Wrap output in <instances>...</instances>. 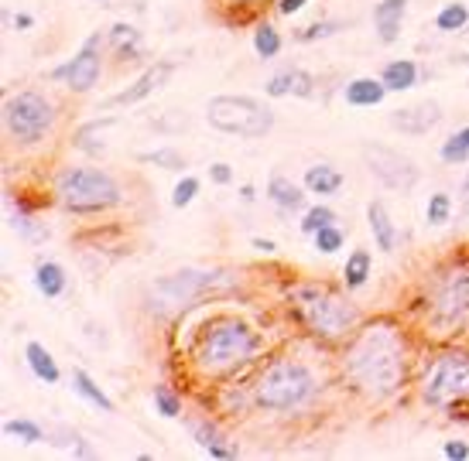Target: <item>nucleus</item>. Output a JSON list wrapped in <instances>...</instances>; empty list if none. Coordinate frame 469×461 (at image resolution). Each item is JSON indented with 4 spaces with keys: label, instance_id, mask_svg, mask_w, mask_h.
Masks as SVG:
<instances>
[{
    "label": "nucleus",
    "instance_id": "nucleus-6",
    "mask_svg": "<svg viewBox=\"0 0 469 461\" xmlns=\"http://www.w3.org/2000/svg\"><path fill=\"white\" fill-rule=\"evenodd\" d=\"M294 301H298V314H302L322 339H339V335H346V331L356 325V307H353L346 298H339L336 290L305 284V288L294 294Z\"/></svg>",
    "mask_w": 469,
    "mask_h": 461
},
{
    "label": "nucleus",
    "instance_id": "nucleus-30",
    "mask_svg": "<svg viewBox=\"0 0 469 461\" xmlns=\"http://www.w3.org/2000/svg\"><path fill=\"white\" fill-rule=\"evenodd\" d=\"M442 161L446 164H466L469 161V140H466V134L459 130V134H452L446 144H442Z\"/></svg>",
    "mask_w": 469,
    "mask_h": 461
},
{
    "label": "nucleus",
    "instance_id": "nucleus-12",
    "mask_svg": "<svg viewBox=\"0 0 469 461\" xmlns=\"http://www.w3.org/2000/svg\"><path fill=\"white\" fill-rule=\"evenodd\" d=\"M172 69H175L172 62H155L151 69H144V72H141V79H137L131 89L117 93V96L107 103V106H134V103H141V99H148L151 93H158V89L168 82Z\"/></svg>",
    "mask_w": 469,
    "mask_h": 461
},
{
    "label": "nucleus",
    "instance_id": "nucleus-13",
    "mask_svg": "<svg viewBox=\"0 0 469 461\" xmlns=\"http://www.w3.org/2000/svg\"><path fill=\"white\" fill-rule=\"evenodd\" d=\"M439 120H442V110H439V103H431V99L411 106V110H397V113L391 116V123L401 134H425Z\"/></svg>",
    "mask_w": 469,
    "mask_h": 461
},
{
    "label": "nucleus",
    "instance_id": "nucleus-44",
    "mask_svg": "<svg viewBox=\"0 0 469 461\" xmlns=\"http://www.w3.org/2000/svg\"><path fill=\"white\" fill-rule=\"evenodd\" d=\"M31 24H35V21L28 18V14H18V28H31Z\"/></svg>",
    "mask_w": 469,
    "mask_h": 461
},
{
    "label": "nucleus",
    "instance_id": "nucleus-43",
    "mask_svg": "<svg viewBox=\"0 0 469 461\" xmlns=\"http://www.w3.org/2000/svg\"><path fill=\"white\" fill-rule=\"evenodd\" d=\"M254 247L260 253H274V250H277V243H271V239H254Z\"/></svg>",
    "mask_w": 469,
    "mask_h": 461
},
{
    "label": "nucleus",
    "instance_id": "nucleus-18",
    "mask_svg": "<svg viewBox=\"0 0 469 461\" xmlns=\"http://www.w3.org/2000/svg\"><path fill=\"white\" fill-rule=\"evenodd\" d=\"M384 93H388L384 79H353L346 86V103L350 106H377V103H384Z\"/></svg>",
    "mask_w": 469,
    "mask_h": 461
},
{
    "label": "nucleus",
    "instance_id": "nucleus-2",
    "mask_svg": "<svg viewBox=\"0 0 469 461\" xmlns=\"http://www.w3.org/2000/svg\"><path fill=\"white\" fill-rule=\"evenodd\" d=\"M260 348L257 331L243 318H216L199 331L192 359L206 376H226L251 363Z\"/></svg>",
    "mask_w": 469,
    "mask_h": 461
},
{
    "label": "nucleus",
    "instance_id": "nucleus-35",
    "mask_svg": "<svg viewBox=\"0 0 469 461\" xmlns=\"http://www.w3.org/2000/svg\"><path fill=\"white\" fill-rule=\"evenodd\" d=\"M312 239H315V250H319V253H329V256H333V253L343 247V230H336V226H326V230L315 232Z\"/></svg>",
    "mask_w": 469,
    "mask_h": 461
},
{
    "label": "nucleus",
    "instance_id": "nucleus-3",
    "mask_svg": "<svg viewBox=\"0 0 469 461\" xmlns=\"http://www.w3.org/2000/svg\"><path fill=\"white\" fill-rule=\"evenodd\" d=\"M312 397L315 380L302 363L277 359L257 380V404L268 407V410H294V407H305Z\"/></svg>",
    "mask_w": 469,
    "mask_h": 461
},
{
    "label": "nucleus",
    "instance_id": "nucleus-7",
    "mask_svg": "<svg viewBox=\"0 0 469 461\" xmlns=\"http://www.w3.org/2000/svg\"><path fill=\"white\" fill-rule=\"evenodd\" d=\"M52 123H55V106L35 89L4 99V127L18 144H38L52 130Z\"/></svg>",
    "mask_w": 469,
    "mask_h": 461
},
{
    "label": "nucleus",
    "instance_id": "nucleus-24",
    "mask_svg": "<svg viewBox=\"0 0 469 461\" xmlns=\"http://www.w3.org/2000/svg\"><path fill=\"white\" fill-rule=\"evenodd\" d=\"M72 386H76L79 397H86V400H90L93 407H99V410H114V400H110V397L99 390L97 380H93L86 369H76V373H72Z\"/></svg>",
    "mask_w": 469,
    "mask_h": 461
},
{
    "label": "nucleus",
    "instance_id": "nucleus-20",
    "mask_svg": "<svg viewBox=\"0 0 469 461\" xmlns=\"http://www.w3.org/2000/svg\"><path fill=\"white\" fill-rule=\"evenodd\" d=\"M305 189L312 195H336L343 189V174L336 172L333 164H312L305 172Z\"/></svg>",
    "mask_w": 469,
    "mask_h": 461
},
{
    "label": "nucleus",
    "instance_id": "nucleus-29",
    "mask_svg": "<svg viewBox=\"0 0 469 461\" xmlns=\"http://www.w3.org/2000/svg\"><path fill=\"white\" fill-rule=\"evenodd\" d=\"M333 222H336V215L329 205H312V209L302 215V232H305V236H315V232L333 226Z\"/></svg>",
    "mask_w": 469,
    "mask_h": 461
},
{
    "label": "nucleus",
    "instance_id": "nucleus-8",
    "mask_svg": "<svg viewBox=\"0 0 469 461\" xmlns=\"http://www.w3.org/2000/svg\"><path fill=\"white\" fill-rule=\"evenodd\" d=\"M363 164L371 168V174L377 181H384L394 192H408V189L418 185V178H422L418 164L411 161L408 154L394 151L388 144H377V140H367V144H363Z\"/></svg>",
    "mask_w": 469,
    "mask_h": 461
},
{
    "label": "nucleus",
    "instance_id": "nucleus-33",
    "mask_svg": "<svg viewBox=\"0 0 469 461\" xmlns=\"http://www.w3.org/2000/svg\"><path fill=\"white\" fill-rule=\"evenodd\" d=\"M141 161H148V164H161L165 172H182V168H185V157H182L178 151H172V147H165V151L141 154Z\"/></svg>",
    "mask_w": 469,
    "mask_h": 461
},
{
    "label": "nucleus",
    "instance_id": "nucleus-11",
    "mask_svg": "<svg viewBox=\"0 0 469 461\" xmlns=\"http://www.w3.org/2000/svg\"><path fill=\"white\" fill-rule=\"evenodd\" d=\"M435 314L442 322H459L469 314V273H449L435 288Z\"/></svg>",
    "mask_w": 469,
    "mask_h": 461
},
{
    "label": "nucleus",
    "instance_id": "nucleus-38",
    "mask_svg": "<svg viewBox=\"0 0 469 461\" xmlns=\"http://www.w3.org/2000/svg\"><path fill=\"white\" fill-rule=\"evenodd\" d=\"M336 28V21H329V24H312L309 31H298V41H315V38H326V35H333Z\"/></svg>",
    "mask_w": 469,
    "mask_h": 461
},
{
    "label": "nucleus",
    "instance_id": "nucleus-19",
    "mask_svg": "<svg viewBox=\"0 0 469 461\" xmlns=\"http://www.w3.org/2000/svg\"><path fill=\"white\" fill-rule=\"evenodd\" d=\"M24 359H28V365H31V373L38 376L41 383H59V363L52 359V352L41 346V342H28V348H24Z\"/></svg>",
    "mask_w": 469,
    "mask_h": 461
},
{
    "label": "nucleus",
    "instance_id": "nucleus-40",
    "mask_svg": "<svg viewBox=\"0 0 469 461\" xmlns=\"http://www.w3.org/2000/svg\"><path fill=\"white\" fill-rule=\"evenodd\" d=\"M446 458H452V461L469 458V444L466 441H449L446 444Z\"/></svg>",
    "mask_w": 469,
    "mask_h": 461
},
{
    "label": "nucleus",
    "instance_id": "nucleus-39",
    "mask_svg": "<svg viewBox=\"0 0 469 461\" xmlns=\"http://www.w3.org/2000/svg\"><path fill=\"white\" fill-rule=\"evenodd\" d=\"M209 178H213L216 185H230V181H234V168H230V164H213V168H209Z\"/></svg>",
    "mask_w": 469,
    "mask_h": 461
},
{
    "label": "nucleus",
    "instance_id": "nucleus-42",
    "mask_svg": "<svg viewBox=\"0 0 469 461\" xmlns=\"http://www.w3.org/2000/svg\"><path fill=\"white\" fill-rule=\"evenodd\" d=\"M209 455H213V458H234V451H230V448H223V444L209 448Z\"/></svg>",
    "mask_w": 469,
    "mask_h": 461
},
{
    "label": "nucleus",
    "instance_id": "nucleus-5",
    "mask_svg": "<svg viewBox=\"0 0 469 461\" xmlns=\"http://www.w3.org/2000/svg\"><path fill=\"white\" fill-rule=\"evenodd\" d=\"M206 123L219 134L264 137L271 134L274 113L251 96H213L206 103Z\"/></svg>",
    "mask_w": 469,
    "mask_h": 461
},
{
    "label": "nucleus",
    "instance_id": "nucleus-4",
    "mask_svg": "<svg viewBox=\"0 0 469 461\" xmlns=\"http://www.w3.org/2000/svg\"><path fill=\"white\" fill-rule=\"evenodd\" d=\"M55 192H59V202L69 212H99L120 202L117 178H110L99 168H69V172H62L59 181H55Z\"/></svg>",
    "mask_w": 469,
    "mask_h": 461
},
{
    "label": "nucleus",
    "instance_id": "nucleus-21",
    "mask_svg": "<svg viewBox=\"0 0 469 461\" xmlns=\"http://www.w3.org/2000/svg\"><path fill=\"white\" fill-rule=\"evenodd\" d=\"M268 195H271L274 205H281V209H302L305 205V195H302V189L294 185V181H288L285 174H271V181H268Z\"/></svg>",
    "mask_w": 469,
    "mask_h": 461
},
{
    "label": "nucleus",
    "instance_id": "nucleus-9",
    "mask_svg": "<svg viewBox=\"0 0 469 461\" xmlns=\"http://www.w3.org/2000/svg\"><path fill=\"white\" fill-rule=\"evenodd\" d=\"M469 393V356H439L425 376V400L431 407L456 404Z\"/></svg>",
    "mask_w": 469,
    "mask_h": 461
},
{
    "label": "nucleus",
    "instance_id": "nucleus-47",
    "mask_svg": "<svg viewBox=\"0 0 469 461\" xmlns=\"http://www.w3.org/2000/svg\"><path fill=\"white\" fill-rule=\"evenodd\" d=\"M230 4H247V0H230Z\"/></svg>",
    "mask_w": 469,
    "mask_h": 461
},
{
    "label": "nucleus",
    "instance_id": "nucleus-23",
    "mask_svg": "<svg viewBox=\"0 0 469 461\" xmlns=\"http://www.w3.org/2000/svg\"><path fill=\"white\" fill-rule=\"evenodd\" d=\"M35 288H38L45 298H59L62 290H65V270H62L55 260L38 264V270H35Z\"/></svg>",
    "mask_w": 469,
    "mask_h": 461
},
{
    "label": "nucleus",
    "instance_id": "nucleus-10",
    "mask_svg": "<svg viewBox=\"0 0 469 461\" xmlns=\"http://www.w3.org/2000/svg\"><path fill=\"white\" fill-rule=\"evenodd\" d=\"M99 72H103V58H99V38L93 35L65 65H59V69L52 72V79L65 82L72 93H86V89L97 86Z\"/></svg>",
    "mask_w": 469,
    "mask_h": 461
},
{
    "label": "nucleus",
    "instance_id": "nucleus-28",
    "mask_svg": "<svg viewBox=\"0 0 469 461\" xmlns=\"http://www.w3.org/2000/svg\"><path fill=\"white\" fill-rule=\"evenodd\" d=\"M254 52L260 58H274L277 52H281V35L274 31L271 24H260L254 31Z\"/></svg>",
    "mask_w": 469,
    "mask_h": 461
},
{
    "label": "nucleus",
    "instance_id": "nucleus-46",
    "mask_svg": "<svg viewBox=\"0 0 469 461\" xmlns=\"http://www.w3.org/2000/svg\"><path fill=\"white\" fill-rule=\"evenodd\" d=\"M463 134H466V140H469V127H463Z\"/></svg>",
    "mask_w": 469,
    "mask_h": 461
},
{
    "label": "nucleus",
    "instance_id": "nucleus-1",
    "mask_svg": "<svg viewBox=\"0 0 469 461\" xmlns=\"http://www.w3.org/2000/svg\"><path fill=\"white\" fill-rule=\"evenodd\" d=\"M353 383H360L367 393L391 397L405 380V342L391 325L367 328L346 356Z\"/></svg>",
    "mask_w": 469,
    "mask_h": 461
},
{
    "label": "nucleus",
    "instance_id": "nucleus-32",
    "mask_svg": "<svg viewBox=\"0 0 469 461\" xmlns=\"http://www.w3.org/2000/svg\"><path fill=\"white\" fill-rule=\"evenodd\" d=\"M4 434H11V438H21L24 444H38L45 434H41V427L35 421H21V417H14V421L4 423Z\"/></svg>",
    "mask_w": 469,
    "mask_h": 461
},
{
    "label": "nucleus",
    "instance_id": "nucleus-31",
    "mask_svg": "<svg viewBox=\"0 0 469 461\" xmlns=\"http://www.w3.org/2000/svg\"><path fill=\"white\" fill-rule=\"evenodd\" d=\"M425 219L431 226H446L452 219V198L446 192H435L429 198V209H425Z\"/></svg>",
    "mask_w": 469,
    "mask_h": 461
},
{
    "label": "nucleus",
    "instance_id": "nucleus-36",
    "mask_svg": "<svg viewBox=\"0 0 469 461\" xmlns=\"http://www.w3.org/2000/svg\"><path fill=\"white\" fill-rule=\"evenodd\" d=\"M196 195H199V178H182L175 185V192H172V205H175V209H185Z\"/></svg>",
    "mask_w": 469,
    "mask_h": 461
},
{
    "label": "nucleus",
    "instance_id": "nucleus-15",
    "mask_svg": "<svg viewBox=\"0 0 469 461\" xmlns=\"http://www.w3.org/2000/svg\"><path fill=\"white\" fill-rule=\"evenodd\" d=\"M405 11H408V0H384V4H377L373 24H377V38L384 41V45H394V41L401 38Z\"/></svg>",
    "mask_w": 469,
    "mask_h": 461
},
{
    "label": "nucleus",
    "instance_id": "nucleus-14",
    "mask_svg": "<svg viewBox=\"0 0 469 461\" xmlns=\"http://www.w3.org/2000/svg\"><path fill=\"white\" fill-rule=\"evenodd\" d=\"M213 284V273H196V270H185V273H175L168 281H161L158 290L161 294H172V307H182L189 298H196L199 290H206Z\"/></svg>",
    "mask_w": 469,
    "mask_h": 461
},
{
    "label": "nucleus",
    "instance_id": "nucleus-26",
    "mask_svg": "<svg viewBox=\"0 0 469 461\" xmlns=\"http://www.w3.org/2000/svg\"><path fill=\"white\" fill-rule=\"evenodd\" d=\"M137 48H141V35H137L131 24H114L110 28V52H117V55H134Z\"/></svg>",
    "mask_w": 469,
    "mask_h": 461
},
{
    "label": "nucleus",
    "instance_id": "nucleus-34",
    "mask_svg": "<svg viewBox=\"0 0 469 461\" xmlns=\"http://www.w3.org/2000/svg\"><path fill=\"white\" fill-rule=\"evenodd\" d=\"M155 407L161 417H178V414H182V400H178L168 386H155Z\"/></svg>",
    "mask_w": 469,
    "mask_h": 461
},
{
    "label": "nucleus",
    "instance_id": "nucleus-45",
    "mask_svg": "<svg viewBox=\"0 0 469 461\" xmlns=\"http://www.w3.org/2000/svg\"><path fill=\"white\" fill-rule=\"evenodd\" d=\"M463 192H466V212H469V178L463 181Z\"/></svg>",
    "mask_w": 469,
    "mask_h": 461
},
{
    "label": "nucleus",
    "instance_id": "nucleus-17",
    "mask_svg": "<svg viewBox=\"0 0 469 461\" xmlns=\"http://www.w3.org/2000/svg\"><path fill=\"white\" fill-rule=\"evenodd\" d=\"M380 79H384V86H388L391 93H405V89H411V86L418 82V65H414L411 58H394V62L384 65Z\"/></svg>",
    "mask_w": 469,
    "mask_h": 461
},
{
    "label": "nucleus",
    "instance_id": "nucleus-16",
    "mask_svg": "<svg viewBox=\"0 0 469 461\" xmlns=\"http://www.w3.org/2000/svg\"><path fill=\"white\" fill-rule=\"evenodd\" d=\"M268 93L271 96H312V76L298 69L277 72L274 79H268Z\"/></svg>",
    "mask_w": 469,
    "mask_h": 461
},
{
    "label": "nucleus",
    "instance_id": "nucleus-25",
    "mask_svg": "<svg viewBox=\"0 0 469 461\" xmlns=\"http://www.w3.org/2000/svg\"><path fill=\"white\" fill-rule=\"evenodd\" d=\"M343 277H346V288H353V290L363 288V284H367V277H371V253H367V250L350 253Z\"/></svg>",
    "mask_w": 469,
    "mask_h": 461
},
{
    "label": "nucleus",
    "instance_id": "nucleus-27",
    "mask_svg": "<svg viewBox=\"0 0 469 461\" xmlns=\"http://www.w3.org/2000/svg\"><path fill=\"white\" fill-rule=\"evenodd\" d=\"M466 21H469L466 4H446V7L439 11L435 24H439V31H459V28H466Z\"/></svg>",
    "mask_w": 469,
    "mask_h": 461
},
{
    "label": "nucleus",
    "instance_id": "nucleus-41",
    "mask_svg": "<svg viewBox=\"0 0 469 461\" xmlns=\"http://www.w3.org/2000/svg\"><path fill=\"white\" fill-rule=\"evenodd\" d=\"M305 4H309V0H281L277 11H281V14H294V11H302Z\"/></svg>",
    "mask_w": 469,
    "mask_h": 461
},
{
    "label": "nucleus",
    "instance_id": "nucleus-22",
    "mask_svg": "<svg viewBox=\"0 0 469 461\" xmlns=\"http://www.w3.org/2000/svg\"><path fill=\"white\" fill-rule=\"evenodd\" d=\"M367 219H371V232H373V239H377V247L384 253H391L394 250V222H391V215H388V209H384L380 202H371V205H367Z\"/></svg>",
    "mask_w": 469,
    "mask_h": 461
},
{
    "label": "nucleus",
    "instance_id": "nucleus-37",
    "mask_svg": "<svg viewBox=\"0 0 469 461\" xmlns=\"http://www.w3.org/2000/svg\"><path fill=\"white\" fill-rule=\"evenodd\" d=\"M192 434H196L199 444H202L206 451H209V448H216V444L223 441V438L216 434V431H213V427H209V423H196V427H192Z\"/></svg>",
    "mask_w": 469,
    "mask_h": 461
}]
</instances>
